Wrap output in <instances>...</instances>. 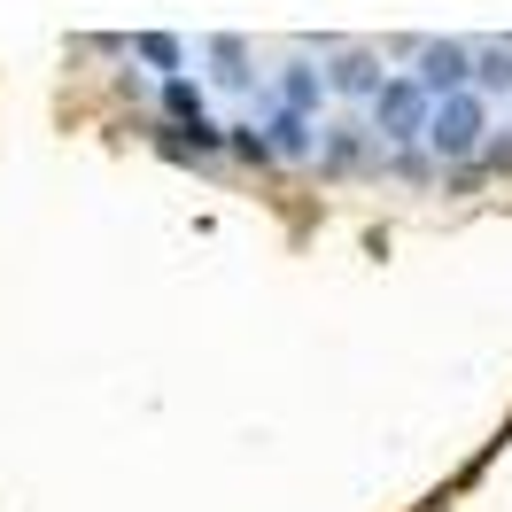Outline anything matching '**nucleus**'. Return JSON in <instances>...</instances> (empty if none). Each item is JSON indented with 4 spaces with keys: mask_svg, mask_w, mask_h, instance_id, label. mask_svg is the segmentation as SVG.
I'll return each instance as SVG.
<instances>
[{
    "mask_svg": "<svg viewBox=\"0 0 512 512\" xmlns=\"http://www.w3.org/2000/svg\"><path fill=\"white\" fill-rule=\"evenodd\" d=\"M365 148H373V125H365V117H334L326 140H319V171H326V179H342V171L365 163Z\"/></svg>",
    "mask_w": 512,
    "mask_h": 512,
    "instance_id": "39448f33",
    "label": "nucleus"
},
{
    "mask_svg": "<svg viewBox=\"0 0 512 512\" xmlns=\"http://www.w3.org/2000/svg\"><path fill=\"white\" fill-rule=\"evenodd\" d=\"M326 94H342V101H373L388 86L381 78V55H373V47H326Z\"/></svg>",
    "mask_w": 512,
    "mask_h": 512,
    "instance_id": "20e7f679",
    "label": "nucleus"
},
{
    "mask_svg": "<svg viewBox=\"0 0 512 512\" xmlns=\"http://www.w3.org/2000/svg\"><path fill=\"white\" fill-rule=\"evenodd\" d=\"M474 70H481V47L474 39H427L419 55V86L443 101V94H474Z\"/></svg>",
    "mask_w": 512,
    "mask_h": 512,
    "instance_id": "7ed1b4c3",
    "label": "nucleus"
},
{
    "mask_svg": "<svg viewBox=\"0 0 512 512\" xmlns=\"http://www.w3.org/2000/svg\"><path fill=\"white\" fill-rule=\"evenodd\" d=\"M481 179H512V132H497L489 148H481V163H474Z\"/></svg>",
    "mask_w": 512,
    "mask_h": 512,
    "instance_id": "0eeeda50",
    "label": "nucleus"
},
{
    "mask_svg": "<svg viewBox=\"0 0 512 512\" xmlns=\"http://www.w3.org/2000/svg\"><path fill=\"white\" fill-rule=\"evenodd\" d=\"M489 140H497V132H489V94H443L435 101V117H427V156L443 163V171H474Z\"/></svg>",
    "mask_w": 512,
    "mask_h": 512,
    "instance_id": "f257e3e1",
    "label": "nucleus"
},
{
    "mask_svg": "<svg viewBox=\"0 0 512 512\" xmlns=\"http://www.w3.org/2000/svg\"><path fill=\"white\" fill-rule=\"evenodd\" d=\"M202 55L218 63V70H210V78H218L225 94H233V86H249V39H233V32H225V39H210Z\"/></svg>",
    "mask_w": 512,
    "mask_h": 512,
    "instance_id": "423d86ee",
    "label": "nucleus"
},
{
    "mask_svg": "<svg viewBox=\"0 0 512 512\" xmlns=\"http://www.w3.org/2000/svg\"><path fill=\"white\" fill-rule=\"evenodd\" d=\"M427 117H435V94L419 86V70H388V86L373 94V140H381L388 156L396 148H427Z\"/></svg>",
    "mask_w": 512,
    "mask_h": 512,
    "instance_id": "f03ea898",
    "label": "nucleus"
}]
</instances>
